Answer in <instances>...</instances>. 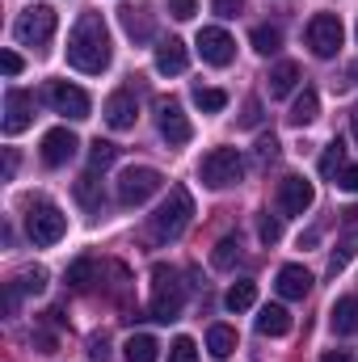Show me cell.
Segmentation results:
<instances>
[{
    "instance_id": "obj_4",
    "label": "cell",
    "mask_w": 358,
    "mask_h": 362,
    "mask_svg": "<svg viewBox=\"0 0 358 362\" xmlns=\"http://www.w3.org/2000/svg\"><path fill=\"white\" fill-rule=\"evenodd\" d=\"M198 177L207 189H232L245 181V156L236 148H211L198 165Z\"/></svg>"
},
{
    "instance_id": "obj_44",
    "label": "cell",
    "mask_w": 358,
    "mask_h": 362,
    "mask_svg": "<svg viewBox=\"0 0 358 362\" xmlns=\"http://www.w3.org/2000/svg\"><path fill=\"white\" fill-rule=\"evenodd\" d=\"M258 118H262V105H258V101H249V105H245V118H241V122H245V127H258Z\"/></svg>"
},
{
    "instance_id": "obj_20",
    "label": "cell",
    "mask_w": 358,
    "mask_h": 362,
    "mask_svg": "<svg viewBox=\"0 0 358 362\" xmlns=\"http://www.w3.org/2000/svg\"><path fill=\"white\" fill-rule=\"evenodd\" d=\"M258 333H262V337H287V333H291V312H287L282 303H266V308L258 312Z\"/></svg>"
},
{
    "instance_id": "obj_19",
    "label": "cell",
    "mask_w": 358,
    "mask_h": 362,
    "mask_svg": "<svg viewBox=\"0 0 358 362\" xmlns=\"http://www.w3.org/2000/svg\"><path fill=\"white\" fill-rule=\"evenodd\" d=\"M329 325H333V333H337V337H354V333H358V299H354V295H342V299L333 303Z\"/></svg>"
},
{
    "instance_id": "obj_11",
    "label": "cell",
    "mask_w": 358,
    "mask_h": 362,
    "mask_svg": "<svg viewBox=\"0 0 358 362\" xmlns=\"http://www.w3.org/2000/svg\"><path fill=\"white\" fill-rule=\"evenodd\" d=\"M156 127H161V135H165L173 148H178V144H190V135H194L185 110H181L173 97H161V101H156Z\"/></svg>"
},
{
    "instance_id": "obj_47",
    "label": "cell",
    "mask_w": 358,
    "mask_h": 362,
    "mask_svg": "<svg viewBox=\"0 0 358 362\" xmlns=\"http://www.w3.org/2000/svg\"><path fill=\"white\" fill-rule=\"evenodd\" d=\"M354 81H358V64H354V68H350V85H354Z\"/></svg>"
},
{
    "instance_id": "obj_25",
    "label": "cell",
    "mask_w": 358,
    "mask_h": 362,
    "mask_svg": "<svg viewBox=\"0 0 358 362\" xmlns=\"http://www.w3.org/2000/svg\"><path fill=\"white\" fill-rule=\"evenodd\" d=\"M224 303H228V312H249V308L258 303V282H253V278L232 282V286H228V295H224Z\"/></svg>"
},
{
    "instance_id": "obj_33",
    "label": "cell",
    "mask_w": 358,
    "mask_h": 362,
    "mask_svg": "<svg viewBox=\"0 0 358 362\" xmlns=\"http://www.w3.org/2000/svg\"><path fill=\"white\" fill-rule=\"evenodd\" d=\"M93 266H97L93 257H81V262H72V266H68V286L85 291V286H89V278H93Z\"/></svg>"
},
{
    "instance_id": "obj_43",
    "label": "cell",
    "mask_w": 358,
    "mask_h": 362,
    "mask_svg": "<svg viewBox=\"0 0 358 362\" xmlns=\"http://www.w3.org/2000/svg\"><path fill=\"white\" fill-rule=\"evenodd\" d=\"M105 354H110V350H105V337H93V341H89V358L93 362H105Z\"/></svg>"
},
{
    "instance_id": "obj_3",
    "label": "cell",
    "mask_w": 358,
    "mask_h": 362,
    "mask_svg": "<svg viewBox=\"0 0 358 362\" xmlns=\"http://www.w3.org/2000/svg\"><path fill=\"white\" fill-rule=\"evenodd\" d=\"M181 303H185V286H181L178 270L156 266V270H152V303H148V320H161V325L178 320Z\"/></svg>"
},
{
    "instance_id": "obj_46",
    "label": "cell",
    "mask_w": 358,
    "mask_h": 362,
    "mask_svg": "<svg viewBox=\"0 0 358 362\" xmlns=\"http://www.w3.org/2000/svg\"><path fill=\"white\" fill-rule=\"evenodd\" d=\"M13 169H17V152H8V156H4V177H13Z\"/></svg>"
},
{
    "instance_id": "obj_5",
    "label": "cell",
    "mask_w": 358,
    "mask_h": 362,
    "mask_svg": "<svg viewBox=\"0 0 358 362\" xmlns=\"http://www.w3.org/2000/svg\"><path fill=\"white\" fill-rule=\"evenodd\" d=\"M64 232H68V215H64L55 202H47V198L30 202V211H25V236H30L38 249L59 245V240H64Z\"/></svg>"
},
{
    "instance_id": "obj_24",
    "label": "cell",
    "mask_w": 358,
    "mask_h": 362,
    "mask_svg": "<svg viewBox=\"0 0 358 362\" xmlns=\"http://www.w3.org/2000/svg\"><path fill=\"white\" fill-rule=\"evenodd\" d=\"M295 85H299V64L282 59V64H274V68H270V97H287Z\"/></svg>"
},
{
    "instance_id": "obj_21",
    "label": "cell",
    "mask_w": 358,
    "mask_h": 362,
    "mask_svg": "<svg viewBox=\"0 0 358 362\" xmlns=\"http://www.w3.org/2000/svg\"><path fill=\"white\" fill-rule=\"evenodd\" d=\"M316 114H321V93L308 85V89L291 101V114H287V122H291V127H308V122H316Z\"/></svg>"
},
{
    "instance_id": "obj_26",
    "label": "cell",
    "mask_w": 358,
    "mask_h": 362,
    "mask_svg": "<svg viewBox=\"0 0 358 362\" xmlns=\"http://www.w3.org/2000/svg\"><path fill=\"white\" fill-rule=\"evenodd\" d=\"M207 350H211V358H232V350H236V329L211 325V329H207Z\"/></svg>"
},
{
    "instance_id": "obj_1",
    "label": "cell",
    "mask_w": 358,
    "mask_h": 362,
    "mask_svg": "<svg viewBox=\"0 0 358 362\" xmlns=\"http://www.w3.org/2000/svg\"><path fill=\"white\" fill-rule=\"evenodd\" d=\"M110 30L101 13H81V21L68 34V64L85 76H101L110 68Z\"/></svg>"
},
{
    "instance_id": "obj_35",
    "label": "cell",
    "mask_w": 358,
    "mask_h": 362,
    "mask_svg": "<svg viewBox=\"0 0 358 362\" xmlns=\"http://www.w3.org/2000/svg\"><path fill=\"white\" fill-rule=\"evenodd\" d=\"M169 362H198V346H194V337H173V346H169Z\"/></svg>"
},
{
    "instance_id": "obj_23",
    "label": "cell",
    "mask_w": 358,
    "mask_h": 362,
    "mask_svg": "<svg viewBox=\"0 0 358 362\" xmlns=\"http://www.w3.org/2000/svg\"><path fill=\"white\" fill-rule=\"evenodd\" d=\"M122 350H127V362H156L161 358V341L152 333H131Z\"/></svg>"
},
{
    "instance_id": "obj_16",
    "label": "cell",
    "mask_w": 358,
    "mask_h": 362,
    "mask_svg": "<svg viewBox=\"0 0 358 362\" xmlns=\"http://www.w3.org/2000/svg\"><path fill=\"white\" fill-rule=\"evenodd\" d=\"M354 253H358V211H346V232H342V240H337V249L329 257V274L337 278V274L354 262Z\"/></svg>"
},
{
    "instance_id": "obj_36",
    "label": "cell",
    "mask_w": 358,
    "mask_h": 362,
    "mask_svg": "<svg viewBox=\"0 0 358 362\" xmlns=\"http://www.w3.org/2000/svg\"><path fill=\"white\" fill-rule=\"evenodd\" d=\"M21 291H30V295H42L47 291V270L42 266H34V270H25L21 274V282H17Z\"/></svg>"
},
{
    "instance_id": "obj_42",
    "label": "cell",
    "mask_w": 358,
    "mask_h": 362,
    "mask_svg": "<svg viewBox=\"0 0 358 362\" xmlns=\"http://www.w3.org/2000/svg\"><path fill=\"white\" fill-rule=\"evenodd\" d=\"M30 341L38 346V354H55V337H51V333H34Z\"/></svg>"
},
{
    "instance_id": "obj_32",
    "label": "cell",
    "mask_w": 358,
    "mask_h": 362,
    "mask_svg": "<svg viewBox=\"0 0 358 362\" xmlns=\"http://www.w3.org/2000/svg\"><path fill=\"white\" fill-rule=\"evenodd\" d=\"M342 169H346V144L333 139V144L325 148V156H321V173H325V177H337Z\"/></svg>"
},
{
    "instance_id": "obj_22",
    "label": "cell",
    "mask_w": 358,
    "mask_h": 362,
    "mask_svg": "<svg viewBox=\"0 0 358 362\" xmlns=\"http://www.w3.org/2000/svg\"><path fill=\"white\" fill-rule=\"evenodd\" d=\"M118 17H122V30H127L135 42H148V38H152V17H148V8L122 4V8H118Z\"/></svg>"
},
{
    "instance_id": "obj_28",
    "label": "cell",
    "mask_w": 358,
    "mask_h": 362,
    "mask_svg": "<svg viewBox=\"0 0 358 362\" xmlns=\"http://www.w3.org/2000/svg\"><path fill=\"white\" fill-rule=\"evenodd\" d=\"M249 42H253L258 55H274V51L282 47V30H278V25H258V30L249 34Z\"/></svg>"
},
{
    "instance_id": "obj_6",
    "label": "cell",
    "mask_w": 358,
    "mask_h": 362,
    "mask_svg": "<svg viewBox=\"0 0 358 362\" xmlns=\"http://www.w3.org/2000/svg\"><path fill=\"white\" fill-rule=\"evenodd\" d=\"M161 185H165V177H161L156 169L131 165V169H122V177H118V202H122V206H144Z\"/></svg>"
},
{
    "instance_id": "obj_31",
    "label": "cell",
    "mask_w": 358,
    "mask_h": 362,
    "mask_svg": "<svg viewBox=\"0 0 358 362\" xmlns=\"http://www.w3.org/2000/svg\"><path fill=\"white\" fill-rule=\"evenodd\" d=\"M194 105H198L202 114H219V110L228 105V93L224 89H207V85H194Z\"/></svg>"
},
{
    "instance_id": "obj_39",
    "label": "cell",
    "mask_w": 358,
    "mask_h": 362,
    "mask_svg": "<svg viewBox=\"0 0 358 362\" xmlns=\"http://www.w3.org/2000/svg\"><path fill=\"white\" fill-rule=\"evenodd\" d=\"M337 189H346V194H358V165H346L342 173H337Z\"/></svg>"
},
{
    "instance_id": "obj_40",
    "label": "cell",
    "mask_w": 358,
    "mask_h": 362,
    "mask_svg": "<svg viewBox=\"0 0 358 362\" xmlns=\"http://www.w3.org/2000/svg\"><path fill=\"white\" fill-rule=\"evenodd\" d=\"M0 72H4V76H17V72H21V55H17V51H4V55H0Z\"/></svg>"
},
{
    "instance_id": "obj_17",
    "label": "cell",
    "mask_w": 358,
    "mask_h": 362,
    "mask_svg": "<svg viewBox=\"0 0 358 362\" xmlns=\"http://www.w3.org/2000/svg\"><path fill=\"white\" fill-rule=\"evenodd\" d=\"M185 64H190V51H185L181 38H161L156 42V72L161 76H181Z\"/></svg>"
},
{
    "instance_id": "obj_37",
    "label": "cell",
    "mask_w": 358,
    "mask_h": 362,
    "mask_svg": "<svg viewBox=\"0 0 358 362\" xmlns=\"http://www.w3.org/2000/svg\"><path fill=\"white\" fill-rule=\"evenodd\" d=\"M278 160V139L274 135H262L258 139V165H274Z\"/></svg>"
},
{
    "instance_id": "obj_45",
    "label": "cell",
    "mask_w": 358,
    "mask_h": 362,
    "mask_svg": "<svg viewBox=\"0 0 358 362\" xmlns=\"http://www.w3.org/2000/svg\"><path fill=\"white\" fill-rule=\"evenodd\" d=\"M321 362H354V354H346V350H325Z\"/></svg>"
},
{
    "instance_id": "obj_14",
    "label": "cell",
    "mask_w": 358,
    "mask_h": 362,
    "mask_svg": "<svg viewBox=\"0 0 358 362\" xmlns=\"http://www.w3.org/2000/svg\"><path fill=\"white\" fill-rule=\"evenodd\" d=\"M76 135L68 131V127H51L47 135H42V165L47 169H64L72 156H76Z\"/></svg>"
},
{
    "instance_id": "obj_27",
    "label": "cell",
    "mask_w": 358,
    "mask_h": 362,
    "mask_svg": "<svg viewBox=\"0 0 358 362\" xmlns=\"http://www.w3.org/2000/svg\"><path fill=\"white\" fill-rule=\"evenodd\" d=\"M236 262H241V240H236V236H224V240L211 249V266H215V270H236Z\"/></svg>"
},
{
    "instance_id": "obj_13",
    "label": "cell",
    "mask_w": 358,
    "mask_h": 362,
    "mask_svg": "<svg viewBox=\"0 0 358 362\" xmlns=\"http://www.w3.org/2000/svg\"><path fill=\"white\" fill-rule=\"evenodd\" d=\"M101 118H105V127H114V131H131V127H135V118H139V97H135V89L110 93V97H105Z\"/></svg>"
},
{
    "instance_id": "obj_2",
    "label": "cell",
    "mask_w": 358,
    "mask_h": 362,
    "mask_svg": "<svg viewBox=\"0 0 358 362\" xmlns=\"http://www.w3.org/2000/svg\"><path fill=\"white\" fill-rule=\"evenodd\" d=\"M190 219H194V198H190L185 185H173L169 198L152 211V236L156 240H178L181 232L190 228Z\"/></svg>"
},
{
    "instance_id": "obj_9",
    "label": "cell",
    "mask_w": 358,
    "mask_h": 362,
    "mask_svg": "<svg viewBox=\"0 0 358 362\" xmlns=\"http://www.w3.org/2000/svg\"><path fill=\"white\" fill-rule=\"evenodd\" d=\"M194 47H198L202 64H211V68H228V64L236 59V42H232V34L219 30V25H202Z\"/></svg>"
},
{
    "instance_id": "obj_38",
    "label": "cell",
    "mask_w": 358,
    "mask_h": 362,
    "mask_svg": "<svg viewBox=\"0 0 358 362\" xmlns=\"http://www.w3.org/2000/svg\"><path fill=\"white\" fill-rule=\"evenodd\" d=\"M198 13V0H169V17H178V21H190Z\"/></svg>"
},
{
    "instance_id": "obj_12",
    "label": "cell",
    "mask_w": 358,
    "mask_h": 362,
    "mask_svg": "<svg viewBox=\"0 0 358 362\" xmlns=\"http://www.w3.org/2000/svg\"><path fill=\"white\" fill-rule=\"evenodd\" d=\"M312 202H316V185L308 177H295L291 173V177L278 181V211L282 215H304Z\"/></svg>"
},
{
    "instance_id": "obj_7",
    "label": "cell",
    "mask_w": 358,
    "mask_h": 362,
    "mask_svg": "<svg viewBox=\"0 0 358 362\" xmlns=\"http://www.w3.org/2000/svg\"><path fill=\"white\" fill-rule=\"evenodd\" d=\"M55 25H59L55 8H51V4H34V8H25V13L17 17L13 34H17V42H21V47H42V42H51Z\"/></svg>"
},
{
    "instance_id": "obj_29",
    "label": "cell",
    "mask_w": 358,
    "mask_h": 362,
    "mask_svg": "<svg viewBox=\"0 0 358 362\" xmlns=\"http://www.w3.org/2000/svg\"><path fill=\"white\" fill-rule=\"evenodd\" d=\"M76 198H81V206H89V211L101 206V181H97V169L81 173V181H76Z\"/></svg>"
},
{
    "instance_id": "obj_8",
    "label": "cell",
    "mask_w": 358,
    "mask_h": 362,
    "mask_svg": "<svg viewBox=\"0 0 358 362\" xmlns=\"http://www.w3.org/2000/svg\"><path fill=\"white\" fill-rule=\"evenodd\" d=\"M342 38H346V30H342L337 13H316L308 21V47H312L316 59H333L342 51Z\"/></svg>"
},
{
    "instance_id": "obj_30",
    "label": "cell",
    "mask_w": 358,
    "mask_h": 362,
    "mask_svg": "<svg viewBox=\"0 0 358 362\" xmlns=\"http://www.w3.org/2000/svg\"><path fill=\"white\" fill-rule=\"evenodd\" d=\"M114 160H118V144H110V139H93L89 144V169L101 173V169H110Z\"/></svg>"
},
{
    "instance_id": "obj_34",
    "label": "cell",
    "mask_w": 358,
    "mask_h": 362,
    "mask_svg": "<svg viewBox=\"0 0 358 362\" xmlns=\"http://www.w3.org/2000/svg\"><path fill=\"white\" fill-rule=\"evenodd\" d=\"M258 236H262V245H278V240H282V219L266 211V215L258 219Z\"/></svg>"
},
{
    "instance_id": "obj_41",
    "label": "cell",
    "mask_w": 358,
    "mask_h": 362,
    "mask_svg": "<svg viewBox=\"0 0 358 362\" xmlns=\"http://www.w3.org/2000/svg\"><path fill=\"white\" fill-rule=\"evenodd\" d=\"M211 8H215L219 17H241L245 4H241V0H211Z\"/></svg>"
},
{
    "instance_id": "obj_10",
    "label": "cell",
    "mask_w": 358,
    "mask_h": 362,
    "mask_svg": "<svg viewBox=\"0 0 358 362\" xmlns=\"http://www.w3.org/2000/svg\"><path fill=\"white\" fill-rule=\"evenodd\" d=\"M47 101H51L55 114H68V118H76V122L89 118V110H93L89 93L76 89V85H68V81H51V85H47Z\"/></svg>"
},
{
    "instance_id": "obj_15",
    "label": "cell",
    "mask_w": 358,
    "mask_h": 362,
    "mask_svg": "<svg viewBox=\"0 0 358 362\" xmlns=\"http://www.w3.org/2000/svg\"><path fill=\"white\" fill-rule=\"evenodd\" d=\"M30 122H34V97L21 89H8L4 93V118H0L4 135H21Z\"/></svg>"
},
{
    "instance_id": "obj_18",
    "label": "cell",
    "mask_w": 358,
    "mask_h": 362,
    "mask_svg": "<svg viewBox=\"0 0 358 362\" xmlns=\"http://www.w3.org/2000/svg\"><path fill=\"white\" fill-rule=\"evenodd\" d=\"M274 286H278L282 299H308V291H312V274L304 270V266H282L278 278H274Z\"/></svg>"
}]
</instances>
